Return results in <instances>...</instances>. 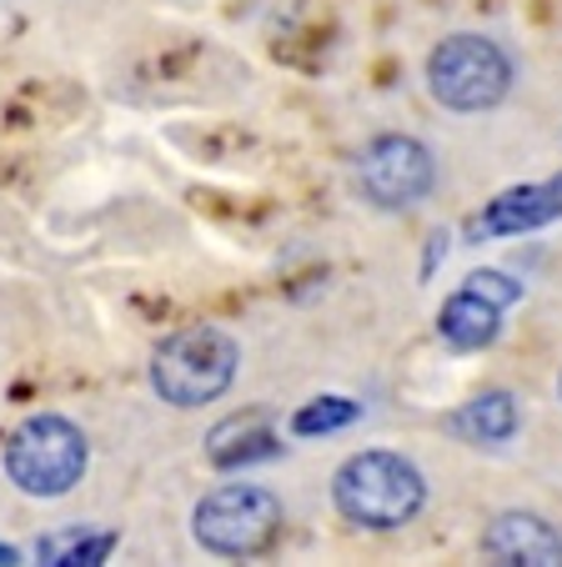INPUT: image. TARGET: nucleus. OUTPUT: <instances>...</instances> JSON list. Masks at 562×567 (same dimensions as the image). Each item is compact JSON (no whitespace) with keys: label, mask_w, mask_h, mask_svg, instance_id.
Wrapping results in <instances>:
<instances>
[{"label":"nucleus","mask_w":562,"mask_h":567,"mask_svg":"<svg viewBox=\"0 0 562 567\" xmlns=\"http://www.w3.org/2000/svg\"><path fill=\"white\" fill-rule=\"evenodd\" d=\"M331 503H337V513L347 523L387 533V527H402L422 513L427 482L397 452H357L331 477Z\"/></svg>","instance_id":"nucleus-1"},{"label":"nucleus","mask_w":562,"mask_h":567,"mask_svg":"<svg viewBox=\"0 0 562 567\" xmlns=\"http://www.w3.org/2000/svg\"><path fill=\"white\" fill-rule=\"evenodd\" d=\"M236 342L216 327H186V332L166 337L151 357V386L171 408H202L232 386L236 377Z\"/></svg>","instance_id":"nucleus-2"},{"label":"nucleus","mask_w":562,"mask_h":567,"mask_svg":"<svg viewBox=\"0 0 562 567\" xmlns=\"http://www.w3.org/2000/svg\"><path fill=\"white\" fill-rule=\"evenodd\" d=\"M85 432L55 412H41L25 417L6 442V477L25 497H65L85 477Z\"/></svg>","instance_id":"nucleus-3"},{"label":"nucleus","mask_w":562,"mask_h":567,"mask_svg":"<svg viewBox=\"0 0 562 567\" xmlns=\"http://www.w3.org/2000/svg\"><path fill=\"white\" fill-rule=\"evenodd\" d=\"M282 533V503L256 482H226L192 513V537L216 557H256Z\"/></svg>","instance_id":"nucleus-4"},{"label":"nucleus","mask_w":562,"mask_h":567,"mask_svg":"<svg viewBox=\"0 0 562 567\" xmlns=\"http://www.w3.org/2000/svg\"><path fill=\"white\" fill-rule=\"evenodd\" d=\"M427 86L447 111H492L512 86V61L488 35H447L427 55Z\"/></svg>","instance_id":"nucleus-5"},{"label":"nucleus","mask_w":562,"mask_h":567,"mask_svg":"<svg viewBox=\"0 0 562 567\" xmlns=\"http://www.w3.org/2000/svg\"><path fill=\"white\" fill-rule=\"evenodd\" d=\"M357 186L371 206L407 212L437 186V161L417 136H377L357 161Z\"/></svg>","instance_id":"nucleus-6"},{"label":"nucleus","mask_w":562,"mask_h":567,"mask_svg":"<svg viewBox=\"0 0 562 567\" xmlns=\"http://www.w3.org/2000/svg\"><path fill=\"white\" fill-rule=\"evenodd\" d=\"M562 216V176L558 182H532V186H512L498 202H488L467 231L472 236H518V231H538V226L558 221Z\"/></svg>","instance_id":"nucleus-7"},{"label":"nucleus","mask_w":562,"mask_h":567,"mask_svg":"<svg viewBox=\"0 0 562 567\" xmlns=\"http://www.w3.org/2000/svg\"><path fill=\"white\" fill-rule=\"evenodd\" d=\"M482 557L492 563H528V567H558L562 563V533H552L542 517L532 513H502L482 533Z\"/></svg>","instance_id":"nucleus-8"},{"label":"nucleus","mask_w":562,"mask_h":567,"mask_svg":"<svg viewBox=\"0 0 562 567\" xmlns=\"http://www.w3.org/2000/svg\"><path fill=\"white\" fill-rule=\"evenodd\" d=\"M437 332H442V342L457 347V352H478V347H488L492 337L502 332V307L488 301L482 291L462 287L442 301V311H437Z\"/></svg>","instance_id":"nucleus-9"},{"label":"nucleus","mask_w":562,"mask_h":567,"mask_svg":"<svg viewBox=\"0 0 562 567\" xmlns=\"http://www.w3.org/2000/svg\"><path fill=\"white\" fill-rule=\"evenodd\" d=\"M518 402H512V392H482L472 396V402H462V408L452 412V432L462 442H478V447H498V442H508L512 432H518Z\"/></svg>","instance_id":"nucleus-10"},{"label":"nucleus","mask_w":562,"mask_h":567,"mask_svg":"<svg viewBox=\"0 0 562 567\" xmlns=\"http://www.w3.org/2000/svg\"><path fill=\"white\" fill-rule=\"evenodd\" d=\"M276 432L266 427L262 417H232L212 432L206 452H212L216 467H246V462H262V457H276Z\"/></svg>","instance_id":"nucleus-11"},{"label":"nucleus","mask_w":562,"mask_h":567,"mask_svg":"<svg viewBox=\"0 0 562 567\" xmlns=\"http://www.w3.org/2000/svg\"><path fill=\"white\" fill-rule=\"evenodd\" d=\"M111 547H116V533H91V527H65V533H51L35 543V557L55 567H91L106 563Z\"/></svg>","instance_id":"nucleus-12"},{"label":"nucleus","mask_w":562,"mask_h":567,"mask_svg":"<svg viewBox=\"0 0 562 567\" xmlns=\"http://www.w3.org/2000/svg\"><path fill=\"white\" fill-rule=\"evenodd\" d=\"M357 402H347V396H317V402H307V408L292 417V432L297 437H327V432H341L357 422Z\"/></svg>","instance_id":"nucleus-13"},{"label":"nucleus","mask_w":562,"mask_h":567,"mask_svg":"<svg viewBox=\"0 0 562 567\" xmlns=\"http://www.w3.org/2000/svg\"><path fill=\"white\" fill-rule=\"evenodd\" d=\"M467 287L482 291L488 301H498L502 311H508L512 301H522V281H512L508 271H472V277H467Z\"/></svg>","instance_id":"nucleus-14"},{"label":"nucleus","mask_w":562,"mask_h":567,"mask_svg":"<svg viewBox=\"0 0 562 567\" xmlns=\"http://www.w3.org/2000/svg\"><path fill=\"white\" fill-rule=\"evenodd\" d=\"M0 563H21V553H16V547H6V543H0Z\"/></svg>","instance_id":"nucleus-15"},{"label":"nucleus","mask_w":562,"mask_h":567,"mask_svg":"<svg viewBox=\"0 0 562 567\" xmlns=\"http://www.w3.org/2000/svg\"><path fill=\"white\" fill-rule=\"evenodd\" d=\"M558 396H562V372H558Z\"/></svg>","instance_id":"nucleus-16"}]
</instances>
